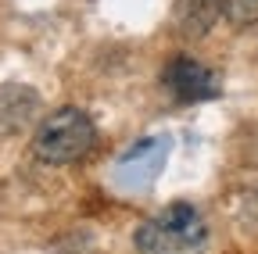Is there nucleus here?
Segmentation results:
<instances>
[{
  "instance_id": "nucleus-4",
  "label": "nucleus",
  "mask_w": 258,
  "mask_h": 254,
  "mask_svg": "<svg viewBox=\"0 0 258 254\" xmlns=\"http://www.w3.org/2000/svg\"><path fill=\"white\" fill-rule=\"evenodd\" d=\"M165 86L172 90L176 101H212L219 97V79L215 72H208L201 61L194 57H176L172 65L165 68Z\"/></svg>"
},
{
  "instance_id": "nucleus-5",
  "label": "nucleus",
  "mask_w": 258,
  "mask_h": 254,
  "mask_svg": "<svg viewBox=\"0 0 258 254\" xmlns=\"http://www.w3.org/2000/svg\"><path fill=\"white\" fill-rule=\"evenodd\" d=\"M40 108V97H36V90H29V86H0V133L11 136L18 129H25L29 118L36 115Z\"/></svg>"
},
{
  "instance_id": "nucleus-2",
  "label": "nucleus",
  "mask_w": 258,
  "mask_h": 254,
  "mask_svg": "<svg viewBox=\"0 0 258 254\" xmlns=\"http://www.w3.org/2000/svg\"><path fill=\"white\" fill-rule=\"evenodd\" d=\"M97 129L83 108H57L50 111L32 136V150L47 165H76L93 150Z\"/></svg>"
},
{
  "instance_id": "nucleus-1",
  "label": "nucleus",
  "mask_w": 258,
  "mask_h": 254,
  "mask_svg": "<svg viewBox=\"0 0 258 254\" xmlns=\"http://www.w3.org/2000/svg\"><path fill=\"white\" fill-rule=\"evenodd\" d=\"M208 247V226L194 204H169L137 229L140 254H201Z\"/></svg>"
},
{
  "instance_id": "nucleus-3",
  "label": "nucleus",
  "mask_w": 258,
  "mask_h": 254,
  "mask_svg": "<svg viewBox=\"0 0 258 254\" xmlns=\"http://www.w3.org/2000/svg\"><path fill=\"white\" fill-rule=\"evenodd\" d=\"M165 154H169V143L165 140H158V136H147L140 143H133L118 161H115V179L122 186H144L151 183L161 165H165Z\"/></svg>"
},
{
  "instance_id": "nucleus-6",
  "label": "nucleus",
  "mask_w": 258,
  "mask_h": 254,
  "mask_svg": "<svg viewBox=\"0 0 258 254\" xmlns=\"http://www.w3.org/2000/svg\"><path fill=\"white\" fill-rule=\"evenodd\" d=\"M222 15L233 25H251L258 22V0H222Z\"/></svg>"
}]
</instances>
